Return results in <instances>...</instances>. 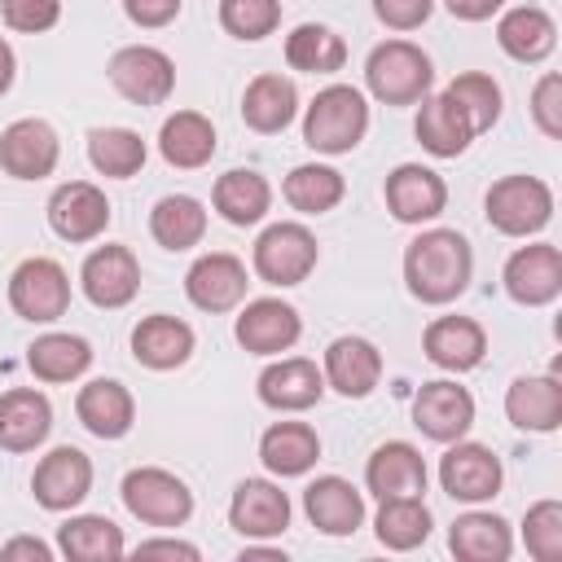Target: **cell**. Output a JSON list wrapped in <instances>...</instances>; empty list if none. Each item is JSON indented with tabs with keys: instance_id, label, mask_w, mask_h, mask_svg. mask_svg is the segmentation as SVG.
<instances>
[{
	"instance_id": "cell-1",
	"label": "cell",
	"mask_w": 562,
	"mask_h": 562,
	"mask_svg": "<svg viewBox=\"0 0 562 562\" xmlns=\"http://www.w3.org/2000/svg\"><path fill=\"white\" fill-rule=\"evenodd\" d=\"M470 272H474V255L457 228H426L404 250V281L422 303L435 307L452 303L457 294H465Z\"/></svg>"
},
{
	"instance_id": "cell-2",
	"label": "cell",
	"mask_w": 562,
	"mask_h": 562,
	"mask_svg": "<svg viewBox=\"0 0 562 562\" xmlns=\"http://www.w3.org/2000/svg\"><path fill=\"white\" fill-rule=\"evenodd\" d=\"M369 132V101L351 83H329L303 114V140L316 154H351Z\"/></svg>"
},
{
	"instance_id": "cell-3",
	"label": "cell",
	"mask_w": 562,
	"mask_h": 562,
	"mask_svg": "<svg viewBox=\"0 0 562 562\" xmlns=\"http://www.w3.org/2000/svg\"><path fill=\"white\" fill-rule=\"evenodd\" d=\"M430 57L408 40H386L364 61V83L382 105H417L430 92Z\"/></svg>"
},
{
	"instance_id": "cell-4",
	"label": "cell",
	"mask_w": 562,
	"mask_h": 562,
	"mask_svg": "<svg viewBox=\"0 0 562 562\" xmlns=\"http://www.w3.org/2000/svg\"><path fill=\"white\" fill-rule=\"evenodd\" d=\"M487 224L505 237H531L553 220V193L540 176H505L483 198Z\"/></svg>"
},
{
	"instance_id": "cell-5",
	"label": "cell",
	"mask_w": 562,
	"mask_h": 562,
	"mask_svg": "<svg viewBox=\"0 0 562 562\" xmlns=\"http://www.w3.org/2000/svg\"><path fill=\"white\" fill-rule=\"evenodd\" d=\"M123 505L145 527H180L193 514V492L171 470L140 465V470H127L123 479Z\"/></svg>"
},
{
	"instance_id": "cell-6",
	"label": "cell",
	"mask_w": 562,
	"mask_h": 562,
	"mask_svg": "<svg viewBox=\"0 0 562 562\" xmlns=\"http://www.w3.org/2000/svg\"><path fill=\"white\" fill-rule=\"evenodd\" d=\"M255 272H259V281H268V285H299V281H307L312 277V268H316V259H321V250H316V237H312V228H303V224H268L263 233H259V241H255Z\"/></svg>"
},
{
	"instance_id": "cell-7",
	"label": "cell",
	"mask_w": 562,
	"mask_h": 562,
	"mask_svg": "<svg viewBox=\"0 0 562 562\" xmlns=\"http://www.w3.org/2000/svg\"><path fill=\"white\" fill-rule=\"evenodd\" d=\"M9 303L31 325H48V321L66 316V307H70V277H66V268L57 259H44V255L22 259L13 268V277H9Z\"/></svg>"
},
{
	"instance_id": "cell-8",
	"label": "cell",
	"mask_w": 562,
	"mask_h": 562,
	"mask_svg": "<svg viewBox=\"0 0 562 562\" xmlns=\"http://www.w3.org/2000/svg\"><path fill=\"white\" fill-rule=\"evenodd\" d=\"M105 75H110L114 92L127 97L132 105H162L171 97V88H176V66L154 44H127V48H119L110 57Z\"/></svg>"
},
{
	"instance_id": "cell-9",
	"label": "cell",
	"mask_w": 562,
	"mask_h": 562,
	"mask_svg": "<svg viewBox=\"0 0 562 562\" xmlns=\"http://www.w3.org/2000/svg\"><path fill=\"white\" fill-rule=\"evenodd\" d=\"M501 457L483 443H465V439H452V448L439 457V483L452 501H465V505H479V501H492L501 492Z\"/></svg>"
},
{
	"instance_id": "cell-10",
	"label": "cell",
	"mask_w": 562,
	"mask_h": 562,
	"mask_svg": "<svg viewBox=\"0 0 562 562\" xmlns=\"http://www.w3.org/2000/svg\"><path fill=\"white\" fill-rule=\"evenodd\" d=\"M505 294L522 307H544L562 294V250L549 246V241H536V246H518L509 259H505Z\"/></svg>"
},
{
	"instance_id": "cell-11",
	"label": "cell",
	"mask_w": 562,
	"mask_h": 562,
	"mask_svg": "<svg viewBox=\"0 0 562 562\" xmlns=\"http://www.w3.org/2000/svg\"><path fill=\"white\" fill-rule=\"evenodd\" d=\"M413 426L435 443L465 439V430L474 426V395L448 378L422 382V391L413 395Z\"/></svg>"
},
{
	"instance_id": "cell-12",
	"label": "cell",
	"mask_w": 562,
	"mask_h": 562,
	"mask_svg": "<svg viewBox=\"0 0 562 562\" xmlns=\"http://www.w3.org/2000/svg\"><path fill=\"white\" fill-rule=\"evenodd\" d=\"M79 285L92 307H127L140 290V263L127 246H97L79 268Z\"/></svg>"
},
{
	"instance_id": "cell-13",
	"label": "cell",
	"mask_w": 562,
	"mask_h": 562,
	"mask_svg": "<svg viewBox=\"0 0 562 562\" xmlns=\"http://www.w3.org/2000/svg\"><path fill=\"white\" fill-rule=\"evenodd\" d=\"M246 263L228 250H211V255H198L184 272V294L193 307L202 312H233L241 299H246Z\"/></svg>"
},
{
	"instance_id": "cell-14",
	"label": "cell",
	"mask_w": 562,
	"mask_h": 562,
	"mask_svg": "<svg viewBox=\"0 0 562 562\" xmlns=\"http://www.w3.org/2000/svg\"><path fill=\"white\" fill-rule=\"evenodd\" d=\"M31 492H35V501H40L44 509H53V514L75 509V505L92 492V461H88V452L61 443V448H53L48 457H40V465H35V474H31Z\"/></svg>"
},
{
	"instance_id": "cell-15",
	"label": "cell",
	"mask_w": 562,
	"mask_h": 562,
	"mask_svg": "<svg viewBox=\"0 0 562 562\" xmlns=\"http://www.w3.org/2000/svg\"><path fill=\"white\" fill-rule=\"evenodd\" d=\"M382 198H386V211L400 224H426L448 206V184H443L439 171H430L422 162H400L386 176Z\"/></svg>"
},
{
	"instance_id": "cell-16",
	"label": "cell",
	"mask_w": 562,
	"mask_h": 562,
	"mask_svg": "<svg viewBox=\"0 0 562 562\" xmlns=\"http://www.w3.org/2000/svg\"><path fill=\"white\" fill-rule=\"evenodd\" d=\"M233 334L250 356H281V351H290L299 342L303 321L285 299H250L241 307Z\"/></svg>"
},
{
	"instance_id": "cell-17",
	"label": "cell",
	"mask_w": 562,
	"mask_h": 562,
	"mask_svg": "<svg viewBox=\"0 0 562 562\" xmlns=\"http://www.w3.org/2000/svg\"><path fill=\"white\" fill-rule=\"evenodd\" d=\"M48 224L61 241H92L105 233L110 224V202L97 184L88 180H70V184H57L53 198H48Z\"/></svg>"
},
{
	"instance_id": "cell-18",
	"label": "cell",
	"mask_w": 562,
	"mask_h": 562,
	"mask_svg": "<svg viewBox=\"0 0 562 562\" xmlns=\"http://www.w3.org/2000/svg\"><path fill=\"white\" fill-rule=\"evenodd\" d=\"M228 522L246 540H268L290 527V496L268 479H241L228 501Z\"/></svg>"
},
{
	"instance_id": "cell-19",
	"label": "cell",
	"mask_w": 562,
	"mask_h": 562,
	"mask_svg": "<svg viewBox=\"0 0 562 562\" xmlns=\"http://www.w3.org/2000/svg\"><path fill=\"white\" fill-rule=\"evenodd\" d=\"M57 132L44 119H18L0 132V167L13 180H44L57 167Z\"/></svg>"
},
{
	"instance_id": "cell-20",
	"label": "cell",
	"mask_w": 562,
	"mask_h": 562,
	"mask_svg": "<svg viewBox=\"0 0 562 562\" xmlns=\"http://www.w3.org/2000/svg\"><path fill=\"white\" fill-rule=\"evenodd\" d=\"M321 395H325V373L316 369V360L285 356L259 373V400L277 413H303L321 404Z\"/></svg>"
},
{
	"instance_id": "cell-21",
	"label": "cell",
	"mask_w": 562,
	"mask_h": 562,
	"mask_svg": "<svg viewBox=\"0 0 562 562\" xmlns=\"http://www.w3.org/2000/svg\"><path fill=\"white\" fill-rule=\"evenodd\" d=\"M303 514L325 536H351L364 522V496L342 474H321L303 487Z\"/></svg>"
},
{
	"instance_id": "cell-22",
	"label": "cell",
	"mask_w": 562,
	"mask_h": 562,
	"mask_svg": "<svg viewBox=\"0 0 562 562\" xmlns=\"http://www.w3.org/2000/svg\"><path fill=\"white\" fill-rule=\"evenodd\" d=\"M53 430V404L35 386H13L0 395V448L4 452H31Z\"/></svg>"
},
{
	"instance_id": "cell-23",
	"label": "cell",
	"mask_w": 562,
	"mask_h": 562,
	"mask_svg": "<svg viewBox=\"0 0 562 562\" xmlns=\"http://www.w3.org/2000/svg\"><path fill=\"white\" fill-rule=\"evenodd\" d=\"M325 382L338 391V395H347V400H364L373 386H378V378H382V356H378V347L369 342V338H356V334H342V338H334L329 347H325Z\"/></svg>"
},
{
	"instance_id": "cell-24",
	"label": "cell",
	"mask_w": 562,
	"mask_h": 562,
	"mask_svg": "<svg viewBox=\"0 0 562 562\" xmlns=\"http://www.w3.org/2000/svg\"><path fill=\"white\" fill-rule=\"evenodd\" d=\"M75 417H79L83 430L97 435V439H123V435L132 430V422H136V400H132V391H127L123 382L97 378V382L79 386V395H75Z\"/></svg>"
},
{
	"instance_id": "cell-25",
	"label": "cell",
	"mask_w": 562,
	"mask_h": 562,
	"mask_svg": "<svg viewBox=\"0 0 562 562\" xmlns=\"http://www.w3.org/2000/svg\"><path fill=\"white\" fill-rule=\"evenodd\" d=\"M364 483L378 501H391V496H422L426 492V461L413 443L404 439H386L373 448L369 465H364Z\"/></svg>"
},
{
	"instance_id": "cell-26",
	"label": "cell",
	"mask_w": 562,
	"mask_h": 562,
	"mask_svg": "<svg viewBox=\"0 0 562 562\" xmlns=\"http://www.w3.org/2000/svg\"><path fill=\"white\" fill-rule=\"evenodd\" d=\"M422 347H426L430 364H439L448 373H465L487 356V334L470 316H439V321L426 325Z\"/></svg>"
},
{
	"instance_id": "cell-27",
	"label": "cell",
	"mask_w": 562,
	"mask_h": 562,
	"mask_svg": "<svg viewBox=\"0 0 562 562\" xmlns=\"http://www.w3.org/2000/svg\"><path fill=\"white\" fill-rule=\"evenodd\" d=\"M505 417L518 430H536L549 435L562 426V382L558 373H540V378H514L505 391Z\"/></svg>"
},
{
	"instance_id": "cell-28",
	"label": "cell",
	"mask_w": 562,
	"mask_h": 562,
	"mask_svg": "<svg viewBox=\"0 0 562 562\" xmlns=\"http://www.w3.org/2000/svg\"><path fill=\"white\" fill-rule=\"evenodd\" d=\"M294 114H299V88H294V79L268 70V75H255L246 83V92H241V119H246L250 132L277 136V132H285L294 123Z\"/></svg>"
},
{
	"instance_id": "cell-29",
	"label": "cell",
	"mask_w": 562,
	"mask_h": 562,
	"mask_svg": "<svg viewBox=\"0 0 562 562\" xmlns=\"http://www.w3.org/2000/svg\"><path fill=\"white\" fill-rule=\"evenodd\" d=\"M132 356H136V364L158 369V373L162 369H180L193 356V329L180 316L154 312V316L136 321V329H132Z\"/></svg>"
},
{
	"instance_id": "cell-30",
	"label": "cell",
	"mask_w": 562,
	"mask_h": 562,
	"mask_svg": "<svg viewBox=\"0 0 562 562\" xmlns=\"http://www.w3.org/2000/svg\"><path fill=\"white\" fill-rule=\"evenodd\" d=\"M321 457V435L307 426V422H277L263 430L259 439V461L268 474L277 479H294V474H307Z\"/></svg>"
},
{
	"instance_id": "cell-31",
	"label": "cell",
	"mask_w": 562,
	"mask_h": 562,
	"mask_svg": "<svg viewBox=\"0 0 562 562\" xmlns=\"http://www.w3.org/2000/svg\"><path fill=\"white\" fill-rule=\"evenodd\" d=\"M496 44L514 57V61H544L549 53H553V44H558V26H553V18L540 9V4H518V9H509V13H501V22H496Z\"/></svg>"
},
{
	"instance_id": "cell-32",
	"label": "cell",
	"mask_w": 562,
	"mask_h": 562,
	"mask_svg": "<svg viewBox=\"0 0 562 562\" xmlns=\"http://www.w3.org/2000/svg\"><path fill=\"white\" fill-rule=\"evenodd\" d=\"M413 132H417L422 149L435 154V158H457V154H465V145L474 140L470 119H465L443 92H439V97H430V92L422 97V110H417Z\"/></svg>"
},
{
	"instance_id": "cell-33",
	"label": "cell",
	"mask_w": 562,
	"mask_h": 562,
	"mask_svg": "<svg viewBox=\"0 0 562 562\" xmlns=\"http://www.w3.org/2000/svg\"><path fill=\"white\" fill-rule=\"evenodd\" d=\"M158 149L171 167L180 171H198L211 162L215 154V127L206 114L198 110H176L171 119H162V132H158Z\"/></svg>"
},
{
	"instance_id": "cell-34",
	"label": "cell",
	"mask_w": 562,
	"mask_h": 562,
	"mask_svg": "<svg viewBox=\"0 0 562 562\" xmlns=\"http://www.w3.org/2000/svg\"><path fill=\"white\" fill-rule=\"evenodd\" d=\"M448 549L461 562H505L514 549V536H509V522L501 514L470 509L448 527Z\"/></svg>"
},
{
	"instance_id": "cell-35",
	"label": "cell",
	"mask_w": 562,
	"mask_h": 562,
	"mask_svg": "<svg viewBox=\"0 0 562 562\" xmlns=\"http://www.w3.org/2000/svg\"><path fill=\"white\" fill-rule=\"evenodd\" d=\"M211 202H215V211H220L228 224L246 228V224H259V220L268 215V206H272V184H268L259 171H250V167H233V171H224V176L215 180Z\"/></svg>"
},
{
	"instance_id": "cell-36",
	"label": "cell",
	"mask_w": 562,
	"mask_h": 562,
	"mask_svg": "<svg viewBox=\"0 0 562 562\" xmlns=\"http://www.w3.org/2000/svg\"><path fill=\"white\" fill-rule=\"evenodd\" d=\"M57 549L70 562H119L127 544L105 514H75L57 527Z\"/></svg>"
},
{
	"instance_id": "cell-37",
	"label": "cell",
	"mask_w": 562,
	"mask_h": 562,
	"mask_svg": "<svg viewBox=\"0 0 562 562\" xmlns=\"http://www.w3.org/2000/svg\"><path fill=\"white\" fill-rule=\"evenodd\" d=\"M149 233H154V241H158L162 250H189V246H198L202 233H206V211H202V202L189 198V193H167V198H158L154 211H149Z\"/></svg>"
},
{
	"instance_id": "cell-38",
	"label": "cell",
	"mask_w": 562,
	"mask_h": 562,
	"mask_svg": "<svg viewBox=\"0 0 562 562\" xmlns=\"http://www.w3.org/2000/svg\"><path fill=\"white\" fill-rule=\"evenodd\" d=\"M26 364L40 382H75L92 364V347L79 334H40L26 347Z\"/></svg>"
},
{
	"instance_id": "cell-39",
	"label": "cell",
	"mask_w": 562,
	"mask_h": 562,
	"mask_svg": "<svg viewBox=\"0 0 562 562\" xmlns=\"http://www.w3.org/2000/svg\"><path fill=\"white\" fill-rule=\"evenodd\" d=\"M285 61L290 70H303V75H334L347 61V44L338 31L321 22H303L285 35Z\"/></svg>"
},
{
	"instance_id": "cell-40",
	"label": "cell",
	"mask_w": 562,
	"mask_h": 562,
	"mask_svg": "<svg viewBox=\"0 0 562 562\" xmlns=\"http://www.w3.org/2000/svg\"><path fill=\"white\" fill-rule=\"evenodd\" d=\"M281 193H285V202H290L299 215H325V211H334V206L342 202L347 180H342L334 167H325V162H303V167H294V171L285 176Z\"/></svg>"
},
{
	"instance_id": "cell-41",
	"label": "cell",
	"mask_w": 562,
	"mask_h": 562,
	"mask_svg": "<svg viewBox=\"0 0 562 562\" xmlns=\"http://www.w3.org/2000/svg\"><path fill=\"white\" fill-rule=\"evenodd\" d=\"M373 531H378V540L386 549L408 553V549L426 544V536H430V509H426L422 496H391V501H382V509L373 518Z\"/></svg>"
},
{
	"instance_id": "cell-42",
	"label": "cell",
	"mask_w": 562,
	"mask_h": 562,
	"mask_svg": "<svg viewBox=\"0 0 562 562\" xmlns=\"http://www.w3.org/2000/svg\"><path fill=\"white\" fill-rule=\"evenodd\" d=\"M88 162L110 180H127L145 167V140L132 127H92L88 132Z\"/></svg>"
},
{
	"instance_id": "cell-43",
	"label": "cell",
	"mask_w": 562,
	"mask_h": 562,
	"mask_svg": "<svg viewBox=\"0 0 562 562\" xmlns=\"http://www.w3.org/2000/svg\"><path fill=\"white\" fill-rule=\"evenodd\" d=\"M443 97H448V101L470 119L474 136H479V132H487V127L501 119V83H496L492 75L465 70V75H457V79L443 88Z\"/></svg>"
},
{
	"instance_id": "cell-44",
	"label": "cell",
	"mask_w": 562,
	"mask_h": 562,
	"mask_svg": "<svg viewBox=\"0 0 562 562\" xmlns=\"http://www.w3.org/2000/svg\"><path fill=\"white\" fill-rule=\"evenodd\" d=\"M220 26L233 40H263L281 26V0H220Z\"/></svg>"
},
{
	"instance_id": "cell-45",
	"label": "cell",
	"mask_w": 562,
	"mask_h": 562,
	"mask_svg": "<svg viewBox=\"0 0 562 562\" xmlns=\"http://www.w3.org/2000/svg\"><path fill=\"white\" fill-rule=\"evenodd\" d=\"M522 540L536 562L562 558V501H536L522 518Z\"/></svg>"
},
{
	"instance_id": "cell-46",
	"label": "cell",
	"mask_w": 562,
	"mask_h": 562,
	"mask_svg": "<svg viewBox=\"0 0 562 562\" xmlns=\"http://www.w3.org/2000/svg\"><path fill=\"white\" fill-rule=\"evenodd\" d=\"M0 13H4V26L26 31V35H40V31L57 26L61 0H0Z\"/></svg>"
},
{
	"instance_id": "cell-47",
	"label": "cell",
	"mask_w": 562,
	"mask_h": 562,
	"mask_svg": "<svg viewBox=\"0 0 562 562\" xmlns=\"http://www.w3.org/2000/svg\"><path fill=\"white\" fill-rule=\"evenodd\" d=\"M531 119H536V127H540L549 140L562 136V75L549 70V75L531 88Z\"/></svg>"
},
{
	"instance_id": "cell-48",
	"label": "cell",
	"mask_w": 562,
	"mask_h": 562,
	"mask_svg": "<svg viewBox=\"0 0 562 562\" xmlns=\"http://www.w3.org/2000/svg\"><path fill=\"white\" fill-rule=\"evenodd\" d=\"M430 9H435V0H373L378 22L391 31H417L430 18Z\"/></svg>"
},
{
	"instance_id": "cell-49",
	"label": "cell",
	"mask_w": 562,
	"mask_h": 562,
	"mask_svg": "<svg viewBox=\"0 0 562 562\" xmlns=\"http://www.w3.org/2000/svg\"><path fill=\"white\" fill-rule=\"evenodd\" d=\"M180 4H184V0H123V13H127L136 26H145V31H158V26L176 22Z\"/></svg>"
},
{
	"instance_id": "cell-50",
	"label": "cell",
	"mask_w": 562,
	"mask_h": 562,
	"mask_svg": "<svg viewBox=\"0 0 562 562\" xmlns=\"http://www.w3.org/2000/svg\"><path fill=\"white\" fill-rule=\"evenodd\" d=\"M136 558H184V562H198L202 553H198V544H189V540H145V544L136 549Z\"/></svg>"
},
{
	"instance_id": "cell-51",
	"label": "cell",
	"mask_w": 562,
	"mask_h": 562,
	"mask_svg": "<svg viewBox=\"0 0 562 562\" xmlns=\"http://www.w3.org/2000/svg\"><path fill=\"white\" fill-rule=\"evenodd\" d=\"M0 558H4V562H13V558H31V562H48V558H53V549H48L44 540H35V536H18V540H9V544H0Z\"/></svg>"
},
{
	"instance_id": "cell-52",
	"label": "cell",
	"mask_w": 562,
	"mask_h": 562,
	"mask_svg": "<svg viewBox=\"0 0 562 562\" xmlns=\"http://www.w3.org/2000/svg\"><path fill=\"white\" fill-rule=\"evenodd\" d=\"M443 4H448V13L461 18V22H487L505 0H443Z\"/></svg>"
},
{
	"instance_id": "cell-53",
	"label": "cell",
	"mask_w": 562,
	"mask_h": 562,
	"mask_svg": "<svg viewBox=\"0 0 562 562\" xmlns=\"http://www.w3.org/2000/svg\"><path fill=\"white\" fill-rule=\"evenodd\" d=\"M13 66H18V61H13V48L0 40V97L13 88Z\"/></svg>"
}]
</instances>
